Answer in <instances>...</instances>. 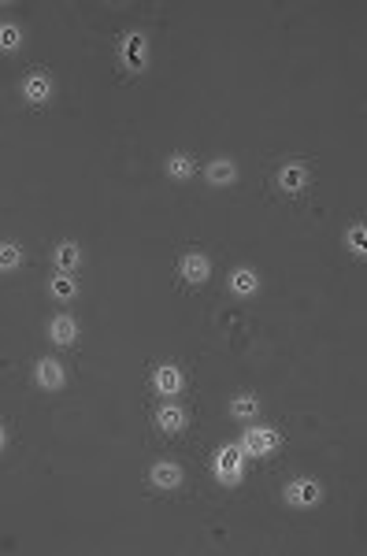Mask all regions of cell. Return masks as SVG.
Here are the masks:
<instances>
[{"label": "cell", "instance_id": "1", "mask_svg": "<svg viewBox=\"0 0 367 556\" xmlns=\"http://www.w3.org/2000/svg\"><path fill=\"white\" fill-rule=\"evenodd\" d=\"M178 275L186 278V282H204L208 275H212V263H208L200 252H189V256H182V267H178Z\"/></svg>", "mask_w": 367, "mask_h": 556}, {"label": "cell", "instance_id": "2", "mask_svg": "<svg viewBox=\"0 0 367 556\" xmlns=\"http://www.w3.org/2000/svg\"><path fill=\"white\" fill-rule=\"evenodd\" d=\"M274 445H279V434L274 431H249L245 434V452H252V457H263V452H271Z\"/></svg>", "mask_w": 367, "mask_h": 556}, {"label": "cell", "instance_id": "3", "mask_svg": "<svg viewBox=\"0 0 367 556\" xmlns=\"http://www.w3.org/2000/svg\"><path fill=\"white\" fill-rule=\"evenodd\" d=\"M316 497H319V486L311 479H293L286 486V500H289V505H311Z\"/></svg>", "mask_w": 367, "mask_h": 556}, {"label": "cell", "instance_id": "4", "mask_svg": "<svg viewBox=\"0 0 367 556\" xmlns=\"http://www.w3.org/2000/svg\"><path fill=\"white\" fill-rule=\"evenodd\" d=\"M149 479H152V486H160V489H174V486H182V468H174V463H156Z\"/></svg>", "mask_w": 367, "mask_h": 556}, {"label": "cell", "instance_id": "5", "mask_svg": "<svg viewBox=\"0 0 367 556\" xmlns=\"http://www.w3.org/2000/svg\"><path fill=\"white\" fill-rule=\"evenodd\" d=\"M34 375H38V382L45 389H56V386H63V367L56 360H41L38 367H34Z\"/></svg>", "mask_w": 367, "mask_h": 556}, {"label": "cell", "instance_id": "6", "mask_svg": "<svg viewBox=\"0 0 367 556\" xmlns=\"http://www.w3.org/2000/svg\"><path fill=\"white\" fill-rule=\"evenodd\" d=\"M237 471H241V449H237V445H226V449L219 452V475L234 479Z\"/></svg>", "mask_w": 367, "mask_h": 556}, {"label": "cell", "instance_id": "7", "mask_svg": "<svg viewBox=\"0 0 367 556\" xmlns=\"http://www.w3.org/2000/svg\"><path fill=\"white\" fill-rule=\"evenodd\" d=\"M156 389H160V394H178V389H182V371L171 367V363H167V367H160V371H156Z\"/></svg>", "mask_w": 367, "mask_h": 556}, {"label": "cell", "instance_id": "8", "mask_svg": "<svg viewBox=\"0 0 367 556\" xmlns=\"http://www.w3.org/2000/svg\"><path fill=\"white\" fill-rule=\"evenodd\" d=\"M23 93H26L30 104H45V100H49V78H45V75H30V78H26V86H23Z\"/></svg>", "mask_w": 367, "mask_h": 556}, {"label": "cell", "instance_id": "9", "mask_svg": "<svg viewBox=\"0 0 367 556\" xmlns=\"http://www.w3.org/2000/svg\"><path fill=\"white\" fill-rule=\"evenodd\" d=\"M75 334H78L75 319H67V315L52 319V341H56V345H71V341H75Z\"/></svg>", "mask_w": 367, "mask_h": 556}, {"label": "cell", "instance_id": "10", "mask_svg": "<svg viewBox=\"0 0 367 556\" xmlns=\"http://www.w3.org/2000/svg\"><path fill=\"white\" fill-rule=\"evenodd\" d=\"M156 423H160L163 431H182V426H186V415H182V408L163 404L160 412H156Z\"/></svg>", "mask_w": 367, "mask_h": 556}, {"label": "cell", "instance_id": "11", "mask_svg": "<svg viewBox=\"0 0 367 556\" xmlns=\"http://www.w3.org/2000/svg\"><path fill=\"white\" fill-rule=\"evenodd\" d=\"M279 182H282V189H286V193H297V189H305L308 175H305V167H297V163H293V167H286L279 175Z\"/></svg>", "mask_w": 367, "mask_h": 556}, {"label": "cell", "instance_id": "12", "mask_svg": "<svg viewBox=\"0 0 367 556\" xmlns=\"http://www.w3.org/2000/svg\"><path fill=\"white\" fill-rule=\"evenodd\" d=\"M208 182H212V186H226V182H234V163L230 160H215L212 167H208Z\"/></svg>", "mask_w": 367, "mask_h": 556}, {"label": "cell", "instance_id": "13", "mask_svg": "<svg viewBox=\"0 0 367 556\" xmlns=\"http://www.w3.org/2000/svg\"><path fill=\"white\" fill-rule=\"evenodd\" d=\"M230 289H234V293H252V289H256V275H252V271H234V275H230Z\"/></svg>", "mask_w": 367, "mask_h": 556}, {"label": "cell", "instance_id": "14", "mask_svg": "<svg viewBox=\"0 0 367 556\" xmlns=\"http://www.w3.org/2000/svg\"><path fill=\"white\" fill-rule=\"evenodd\" d=\"M167 171H171L174 178H189V175H193V160H189V156H171L167 160Z\"/></svg>", "mask_w": 367, "mask_h": 556}, {"label": "cell", "instance_id": "15", "mask_svg": "<svg viewBox=\"0 0 367 556\" xmlns=\"http://www.w3.org/2000/svg\"><path fill=\"white\" fill-rule=\"evenodd\" d=\"M256 408H260V404H256L252 397H237L234 404H230V412H234L237 419H252V415H256Z\"/></svg>", "mask_w": 367, "mask_h": 556}, {"label": "cell", "instance_id": "16", "mask_svg": "<svg viewBox=\"0 0 367 556\" xmlns=\"http://www.w3.org/2000/svg\"><path fill=\"white\" fill-rule=\"evenodd\" d=\"M141 34H130L126 38V60H130V67H141Z\"/></svg>", "mask_w": 367, "mask_h": 556}, {"label": "cell", "instance_id": "17", "mask_svg": "<svg viewBox=\"0 0 367 556\" xmlns=\"http://www.w3.org/2000/svg\"><path fill=\"white\" fill-rule=\"evenodd\" d=\"M56 260H60V267H71V263L78 260V245H75V241L60 245V249H56Z\"/></svg>", "mask_w": 367, "mask_h": 556}, {"label": "cell", "instance_id": "18", "mask_svg": "<svg viewBox=\"0 0 367 556\" xmlns=\"http://www.w3.org/2000/svg\"><path fill=\"white\" fill-rule=\"evenodd\" d=\"M52 293L56 297H75V282H71L67 275H56L52 278Z\"/></svg>", "mask_w": 367, "mask_h": 556}, {"label": "cell", "instance_id": "19", "mask_svg": "<svg viewBox=\"0 0 367 556\" xmlns=\"http://www.w3.org/2000/svg\"><path fill=\"white\" fill-rule=\"evenodd\" d=\"M348 249H353V252H360V256H364V241H367V234H364V226H353V230H348Z\"/></svg>", "mask_w": 367, "mask_h": 556}, {"label": "cell", "instance_id": "20", "mask_svg": "<svg viewBox=\"0 0 367 556\" xmlns=\"http://www.w3.org/2000/svg\"><path fill=\"white\" fill-rule=\"evenodd\" d=\"M15 45H19V30H15V26H4V30H0V49H15Z\"/></svg>", "mask_w": 367, "mask_h": 556}, {"label": "cell", "instance_id": "21", "mask_svg": "<svg viewBox=\"0 0 367 556\" xmlns=\"http://www.w3.org/2000/svg\"><path fill=\"white\" fill-rule=\"evenodd\" d=\"M0 263H4V267H15V263H19V249H15V245H4V249H0Z\"/></svg>", "mask_w": 367, "mask_h": 556}, {"label": "cell", "instance_id": "22", "mask_svg": "<svg viewBox=\"0 0 367 556\" xmlns=\"http://www.w3.org/2000/svg\"><path fill=\"white\" fill-rule=\"evenodd\" d=\"M0 445H4V426H0Z\"/></svg>", "mask_w": 367, "mask_h": 556}]
</instances>
